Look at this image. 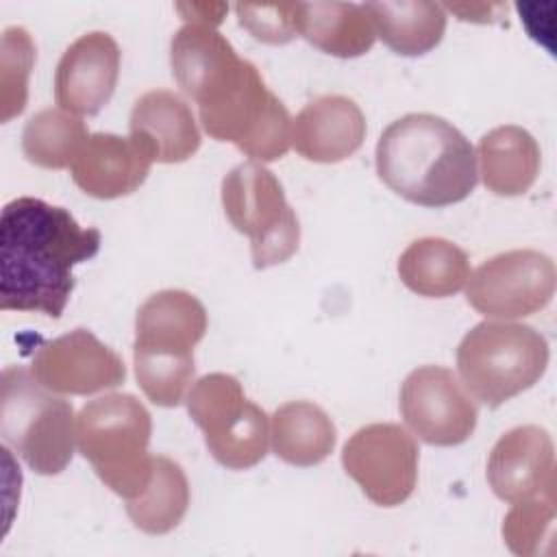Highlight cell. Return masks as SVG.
<instances>
[{
  "label": "cell",
  "mask_w": 557,
  "mask_h": 557,
  "mask_svg": "<svg viewBox=\"0 0 557 557\" xmlns=\"http://www.w3.org/2000/svg\"><path fill=\"white\" fill-rule=\"evenodd\" d=\"M100 231L41 198L22 196L0 215V309L61 318L74 289L72 268L98 255Z\"/></svg>",
  "instance_id": "cell-1"
},
{
  "label": "cell",
  "mask_w": 557,
  "mask_h": 557,
  "mask_svg": "<svg viewBox=\"0 0 557 557\" xmlns=\"http://www.w3.org/2000/svg\"><path fill=\"white\" fill-rule=\"evenodd\" d=\"M376 174L413 205L448 207L472 194L479 172L474 148L457 126L433 113H407L381 133Z\"/></svg>",
  "instance_id": "cell-2"
},
{
  "label": "cell",
  "mask_w": 557,
  "mask_h": 557,
  "mask_svg": "<svg viewBox=\"0 0 557 557\" xmlns=\"http://www.w3.org/2000/svg\"><path fill=\"white\" fill-rule=\"evenodd\" d=\"M200 124L218 141H231L255 161H276L292 144V117L255 63L237 52L191 94Z\"/></svg>",
  "instance_id": "cell-3"
},
{
  "label": "cell",
  "mask_w": 557,
  "mask_h": 557,
  "mask_svg": "<svg viewBox=\"0 0 557 557\" xmlns=\"http://www.w3.org/2000/svg\"><path fill=\"white\" fill-rule=\"evenodd\" d=\"M205 333V305L185 289H161L139 305L133 359L150 403L176 407L185 400L196 372L194 348Z\"/></svg>",
  "instance_id": "cell-4"
},
{
  "label": "cell",
  "mask_w": 557,
  "mask_h": 557,
  "mask_svg": "<svg viewBox=\"0 0 557 557\" xmlns=\"http://www.w3.org/2000/svg\"><path fill=\"white\" fill-rule=\"evenodd\" d=\"M152 418L133 394H104L83 405L76 416V444L98 479L131 500L152 476L148 453Z\"/></svg>",
  "instance_id": "cell-5"
},
{
  "label": "cell",
  "mask_w": 557,
  "mask_h": 557,
  "mask_svg": "<svg viewBox=\"0 0 557 557\" xmlns=\"http://www.w3.org/2000/svg\"><path fill=\"white\" fill-rule=\"evenodd\" d=\"M0 435L33 472L59 474L74 455L72 403L44 387L30 368L7 366L0 385Z\"/></svg>",
  "instance_id": "cell-6"
},
{
  "label": "cell",
  "mask_w": 557,
  "mask_h": 557,
  "mask_svg": "<svg viewBox=\"0 0 557 557\" xmlns=\"http://www.w3.org/2000/svg\"><path fill=\"white\" fill-rule=\"evenodd\" d=\"M548 357V342L533 326L485 320L459 342L457 372L470 396L496 409L535 385Z\"/></svg>",
  "instance_id": "cell-7"
},
{
  "label": "cell",
  "mask_w": 557,
  "mask_h": 557,
  "mask_svg": "<svg viewBox=\"0 0 557 557\" xmlns=\"http://www.w3.org/2000/svg\"><path fill=\"white\" fill-rule=\"evenodd\" d=\"M222 207L233 228L250 239L257 270L278 265L298 250V215L278 178L261 163H239L224 176Z\"/></svg>",
  "instance_id": "cell-8"
},
{
  "label": "cell",
  "mask_w": 557,
  "mask_h": 557,
  "mask_svg": "<svg viewBox=\"0 0 557 557\" xmlns=\"http://www.w3.org/2000/svg\"><path fill=\"white\" fill-rule=\"evenodd\" d=\"M185 403L218 463L228 470H248L265 457L268 416L246 398L242 383L233 374H205L191 385Z\"/></svg>",
  "instance_id": "cell-9"
},
{
  "label": "cell",
  "mask_w": 557,
  "mask_h": 557,
  "mask_svg": "<svg viewBox=\"0 0 557 557\" xmlns=\"http://www.w3.org/2000/svg\"><path fill=\"white\" fill-rule=\"evenodd\" d=\"M555 263L533 248L498 252L468 278L466 300L485 318H527L544 309L555 294Z\"/></svg>",
  "instance_id": "cell-10"
},
{
  "label": "cell",
  "mask_w": 557,
  "mask_h": 557,
  "mask_svg": "<svg viewBox=\"0 0 557 557\" xmlns=\"http://www.w3.org/2000/svg\"><path fill=\"white\" fill-rule=\"evenodd\" d=\"M418 459L420 450L413 435L394 422L361 426L342 450L346 474L379 507H396L413 494Z\"/></svg>",
  "instance_id": "cell-11"
},
{
  "label": "cell",
  "mask_w": 557,
  "mask_h": 557,
  "mask_svg": "<svg viewBox=\"0 0 557 557\" xmlns=\"http://www.w3.org/2000/svg\"><path fill=\"white\" fill-rule=\"evenodd\" d=\"M398 407L405 424L431 446L463 444L476 429L474 400L442 366L411 370L400 385Z\"/></svg>",
  "instance_id": "cell-12"
},
{
  "label": "cell",
  "mask_w": 557,
  "mask_h": 557,
  "mask_svg": "<svg viewBox=\"0 0 557 557\" xmlns=\"http://www.w3.org/2000/svg\"><path fill=\"white\" fill-rule=\"evenodd\" d=\"M30 372L50 392L72 396L104 392L126 379L122 357L87 329L44 342L33 355Z\"/></svg>",
  "instance_id": "cell-13"
},
{
  "label": "cell",
  "mask_w": 557,
  "mask_h": 557,
  "mask_svg": "<svg viewBox=\"0 0 557 557\" xmlns=\"http://www.w3.org/2000/svg\"><path fill=\"white\" fill-rule=\"evenodd\" d=\"M120 46L104 30L74 39L54 72V100L72 115H96L111 100L120 76Z\"/></svg>",
  "instance_id": "cell-14"
},
{
  "label": "cell",
  "mask_w": 557,
  "mask_h": 557,
  "mask_svg": "<svg viewBox=\"0 0 557 557\" xmlns=\"http://www.w3.org/2000/svg\"><path fill=\"white\" fill-rule=\"evenodd\" d=\"M492 492L505 503H520L555 492V446L546 429L520 424L498 437L485 470Z\"/></svg>",
  "instance_id": "cell-15"
},
{
  "label": "cell",
  "mask_w": 557,
  "mask_h": 557,
  "mask_svg": "<svg viewBox=\"0 0 557 557\" xmlns=\"http://www.w3.org/2000/svg\"><path fill=\"white\" fill-rule=\"evenodd\" d=\"M152 152L133 135L94 133L72 161L74 183L94 198L111 200L133 194L148 176Z\"/></svg>",
  "instance_id": "cell-16"
},
{
  "label": "cell",
  "mask_w": 557,
  "mask_h": 557,
  "mask_svg": "<svg viewBox=\"0 0 557 557\" xmlns=\"http://www.w3.org/2000/svg\"><path fill=\"white\" fill-rule=\"evenodd\" d=\"M363 139V111L348 96H318L307 102L292 120V146L307 161H344L361 148Z\"/></svg>",
  "instance_id": "cell-17"
},
{
  "label": "cell",
  "mask_w": 557,
  "mask_h": 557,
  "mask_svg": "<svg viewBox=\"0 0 557 557\" xmlns=\"http://www.w3.org/2000/svg\"><path fill=\"white\" fill-rule=\"evenodd\" d=\"M128 126L159 163L187 161L200 148V131L189 104L168 89L141 94L133 104Z\"/></svg>",
  "instance_id": "cell-18"
},
{
  "label": "cell",
  "mask_w": 557,
  "mask_h": 557,
  "mask_svg": "<svg viewBox=\"0 0 557 557\" xmlns=\"http://www.w3.org/2000/svg\"><path fill=\"white\" fill-rule=\"evenodd\" d=\"M481 181L496 196L529 191L540 174L542 154L535 137L516 124L487 131L479 139Z\"/></svg>",
  "instance_id": "cell-19"
},
{
  "label": "cell",
  "mask_w": 557,
  "mask_h": 557,
  "mask_svg": "<svg viewBox=\"0 0 557 557\" xmlns=\"http://www.w3.org/2000/svg\"><path fill=\"white\" fill-rule=\"evenodd\" d=\"M298 35L339 59L366 54L376 39L366 4L355 2H300Z\"/></svg>",
  "instance_id": "cell-20"
},
{
  "label": "cell",
  "mask_w": 557,
  "mask_h": 557,
  "mask_svg": "<svg viewBox=\"0 0 557 557\" xmlns=\"http://www.w3.org/2000/svg\"><path fill=\"white\" fill-rule=\"evenodd\" d=\"M272 450L289 466L309 468L324 461L337 442L329 413L309 400H289L272 416Z\"/></svg>",
  "instance_id": "cell-21"
},
{
  "label": "cell",
  "mask_w": 557,
  "mask_h": 557,
  "mask_svg": "<svg viewBox=\"0 0 557 557\" xmlns=\"http://www.w3.org/2000/svg\"><path fill=\"white\" fill-rule=\"evenodd\" d=\"M398 276L418 296L446 298L470 278L468 255L444 237H420L398 257Z\"/></svg>",
  "instance_id": "cell-22"
},
{
  "label": "cell",
  "mask_w": 557,
  "mask_h": 557,
  "mask_svg": "<svg viewBox=\"0 0 557 557\" xmlns=\"http://www.w3.org/2000/svg\"><path fill=\"white\" fill-rule=\"evenodd\" d=\"M366 11L372 17L376 37L403 57H420L433 50L446 30V11L437 2H368Z\"/></svg>",
  "instance_id": "cell-23"
},
{
  "label": "cell",
  "mask_w": 557,
  "mask_h": 557,
  "mask_svg": "<svg viewBox=\"0 0 557 557\" xmlns=\"http://www.w3.org/2000/svg\"><path fill=\"white\" fill-rule=\"evenodd\" d=\"M189 507V483L183 468L165 457H152V476L144 492L126 500L131 522L148 533L163 535L176 529Z\"/></svg>",
  "instance_id": "cell-24"
},
{
  "label": "cell",
  "mask_w": 557,
  "mask_h": 557,
  "mask_svg": "<svg viewBox=\"0 0 557 557\" xmlns=\"http://www.w3.org/2000/svg\"><path fill=\"white\" fill-rule=\"evenodd\" d=\"M89 133L85 122L65 109H41L28 117L22 131L24 157L46 170L72 165Z\"/></svg>",
  "instance_id": "cell-25"
},
{
  "label": "cell",
  "mask_w": 557,
  "mask_h": 557,
  "mask_svg": "<svg viewBox=\"0 0 557 557\" xmlns=\"http://www.w3.org/2000/svg\"><path fill=\"white\" fill-rule=\"evenodd\" d=\"M555 533V492L513 503L503 520V537L511 553L522 557L540 555L542 542Z\"/></svg>",
  "instance_id": "cell-26"
},
{
  "label": "cell",
  "mask_w": 557,
  "mask_h": 557,
  "mask_svg": "<svg viewBox=\"0 0 557 557\" xmlns=\"http://www.w3.org/2000/svg\"><path fill=\"white\" fill-rule=\"evenodd\" d=\"M35 63V44L26 28L9 26L2 35V122L24 111L28 74Z\"/></svg>",
  "instance_id": "cell-27"
},
{
  "label": "cell",
  "mask_w": 557,
  "mask_h": 557,
  "mask_svg": "<svg viewBox=\"0 0 557 557\" xmlns=\"http://www.w3.org/2000/svg\"><path fill=\"white\" fill-rule=\"evenodd\" d=\"M300 2L281 4H235L239 24L263 44H287L298 35Z\"/></svg>",
  "instance_id": "cell-28"
},
{
  "label": "cell",
  "mask_w": 557,
  "mask_h": 557,
  "mask_svg": "<svg viewBox=\"0 0 557 557\" xmlns=\"http://www.w3.org/2000/svg\"><path fill=\"white\" fill-rule=\"evenodd\" d=\"M176 9L183 13L185 22H200L211 26H218L226 13V4H178Z\"/></svg>",
  "instance_id": "cell-29"
}]
</instances>
